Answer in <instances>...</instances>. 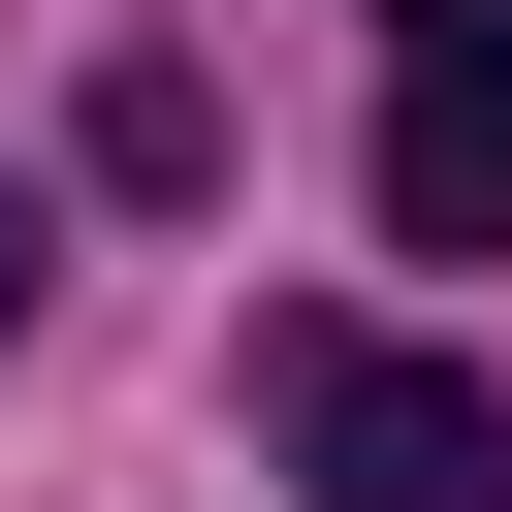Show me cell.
Masks as SVG:
<instances>
[{
  "label": "cell",
  "instance_id": "6da1fadb",
  "mask_svg": "<svg viewBox=\"0 0 512 512\" xmlns=\"http://www.w3.org/2000/svg\"><path fill=\"white\" fill-rule=\"evenodd\" d=\"M256 448L320 512H512V384L416 352V320H256Z\"/></svg>",
  "mask_w": 512,
  "mask_h": 512
},
{
  "label": "cell",
  "instance_id": "7a4b0ae2",
  "mask_svg": "<svg viewBox=\"0 0 512 512\" xmlns=\"http://www.w3.org/2000/svg\"><path fill=\"white\" fill-rule=\"evenodd\" d=\"M352 32H384V224L512 256V0H352Z\"/></svg>",
  "mask_w": 512,
  "mask_h": 512
},
{
  "label": "cell",
  "instance_id": "3957f363",
  "mask_svg": "<svg viewBox=\"0 0 512 512\" xmlns=\"http://www.w3.org/2000/svg\"><path fill=\"white\" fill-rule=\"evenodd\" d=\"M96 192H224V96L192 64H96Z\"/></svg>",
  "mask_w": 512,
  "mask_h": 512
},
{
  "label": "cell",
  "instance_id": "277c9868",
  "mask_svg": "<svg viewBox=\"0 0 512 512\" xmlns=\"http://www.w3.org/2000/svg\"><path fill=\"white\" fill-rule=\"evenodd\" d=\"M32 288H64V224H32V192H0V320H32Z\"/></svg>",
  "mask_w": 512,
  "mask_h": 512
}]
</instances>
